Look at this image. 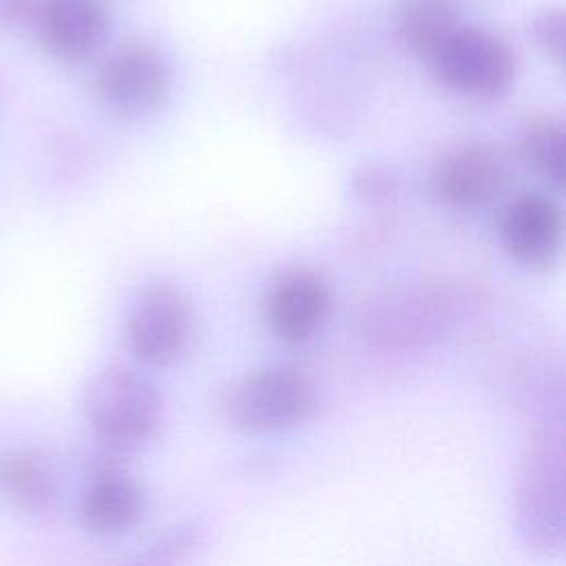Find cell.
Returning a JSON list of instances; mask_svg holds the SVG:
<instances>
[{
  "label": "cell",
  "mask_w": 566,
  "mask_h": 566,
  "mask_svg": "<svg viewBox=\"0 0 566 566\" xmlns=\"http://www.w3.org/2000/svg\"><path fill=\"white\" fill-rule=\"evenodd\" d=\"M332 310L329 281L310 265H292L276 274L265 298L270 329L285 343L310 340Z\"/></svg>",
  "instance_id": "8fae6325"
},
{
  "label": "cell",
  "mask_w": 566,
  "mask_h": 566,
  "mask_svg": "<svg viewBox=\"0 0 566 566\" xmlns=\"http://www.w3.org/2000/svg\"><path fill=\"white\" fill-rule=\"evenodd\" d=\"M0 493L22 513L49 515L60 504V482L44 455L13 449L0 455Z\"/></svg>",
  "instance_id": "4fadbf2b"
},
{
  "label": "cell",
  "mask_w": 566,
  "mask_h": 566,
  "mask_svg": "<svg viewBox=\"0 0 566 566\" xmlns=\"http://www.w3.org/2000/svg\"><path fill=\"white\" fill-rule=\"evenodd\" d=\"M460 22L458 0H402L396 9V33L400 42L424 60Z\"/></svg>",
  "instance_id": "5bb4252c"
},
{
  "label": "cell",
  "mask_w": 566,
  "mask_h": 566,
  "mask_svg": "<svg viewBox=\"0 0 566 566\" xmlns=\"http://www.w3.org/2000/svg\"><path fill=\"white\" fill-rule=\"evenodd\" d=\"M172 71L166 55L148 42H126L97 66L93 93L113 115L142 117L157 111L170 93Z\"/></svg>",
  "instance_id": "8992f818"
},
{
  "label": "cell",
  "mask_w": 566,
  "mask_h": 566,
  "mask_svg": "<svg viewBox=\"0 0 566 566\" xmlns=\"http://www.w3.org/2000/svg\"><path fill=\"white\" fill-rule=\"evenodd\" d=\"M564 119L546 111L528 115L520 133L524 161L555 188L564 184Z\"/></svg>",
  "instance_id": "9a60e30c"
},
{
  "label": "cell",
  "mask_w": 566,
  "mask_h": 566,
  "mask_svg": "<svg viewBox=\"0 0 566 566\" xmlns=\"http://www.w3.org/2000/svg\"><path fill=\"white\" fill-rule=\"evenodd\" d=\"M427 62L447 88L478 99L506 93L517 75V55L502 35L462 22Z\"/></svg>",
  "instance_id": "5b68a950"
},
{
  "label": "cell",
  "mask_w": 566,
  "mask_h": 566,
  "mask_svg": "<svg viewBox=\"0 0 566 566\" xmlns=\"http://www.w3.org/2000/svg\"><path fill=\"white\" fill-rule=\"evenodd\" d=\"M564 217L559 203L539 190L517 192L500 212L497 234L504 252L524 268L542 270L557 261Z\"/></svg>",
  "instance_id": "9c48e42d"
},
{
  "label": "cell",
  "mask_w": 566,
  "mask_h": 566,
  "mask_svg": "<svg viewBox=\"0 0 566 566\" xmlns=\"http://www.w3.org/2000/svg\"><path fill=\"white\" fill-rule=\"evenodd\" d=\"M195 314L188 296L170 285H148L126 318V343L130 354L148 367H168L190 347Z\"/></svg>",
  "instance_id": "52a82bcc"
},
{
  "label": "cell",
  "mask_w": 566,
  "mask_h": 566,
  "mask_svg": "<svg viewBox=\"0 0 566 566\" xmlns=\"http://www.w3.org/2000/svg\"><path fill=\"white\" fill-rule=\"evenodd\" d=\"M31 31L44 53L75 64L104 46L111 13L102 0H40Z\"/></svg>",
  "instance_id": "30bf717a"
},
{
  "label": "cell",
  "mask_w": 566,
  "mask_h": 566,
  "mask_svg": "<svg viewBox=\"0 0 566 566\" xmlns=\"http://www.w3.org/2000/svg\"><path fill=\"white\" fill-rule=\"evenodd\" d=\"M82 407L102 447L117 453L153 440L166 411L159 387L126 365L99 369L84 387Z\"/></svg>",
  "instance_id": "7a4b0ae2"
},
{
  "label": "cell",
  "mask_w": 566,
  "mask_h": 566,
  "mask_svg": "<svg viewBox=\"0 0 566 566\" xmlns=\"http://www.w3.org/2000/svg\"><path fill=\"white\" fill-rule=\"evenodd\" d=\"M506 159L489 142H460L444 150L433 166L436 192L451 206L489 203L506 181Z\"/></svg>",
  "instance_id": "7c38bea8"
},
{
  "label": "cell",
  "mask_w": 566,
  "mask_h": 566,
  "mask_svg": "<svg viewBox=\"0 0 566 566\" xmlns=\"http://www.w3.org/2000/svg\"><path fill=\"white\" fill-rule=\"evenodd\" d=\"M475 301L460 281L431 279L374 296L365 312V334L387 347H411L442 336L455 316Z\"/></svg>",
  "instance_id": "277c9868"
},
{
  "label": "cell",
  "mask_w": 566,
  "mask_h": 566,
  "mask_svg": "<svg viewBox=\"0 0 566 566\" xmlns=\"http://www.w3.org/2000/svg\"><path fill=\"white\" fill-rule=\"evenodd\" d=\"M564 433L559 424H546L526 442L515 482V528L528 551L553 555L564 548Z\"/></svg>",
  "instance_id": "6da1fadb"
},
{
  "label": "cell",
  "mask_w": 566,
  "mask_h": 566,
  "mask_svg": "<svg viewBox=\"0 0 566 566\" xmlns=\"http://www.w3.org/2000/svg\"><path fill=\"white\" fill-rule=\"evenodd\" d=\"M531 31L537 44L559 62L564 55V11L559 7L542 9L539 13H535Z\"/></svg>",
  "instance_id": "ac0fdd59"
},
{
  "label": "cell",
  "mask_w": 566,
  "mask_h": 566,
  "mask_svg": "<svg viewBox=\"0 0 566 566\" xmlns=\"http://www.w3.org/2000/svg\"><path fill=\"white\" fill-rule=\"evenodd\" d=\"M201 544V528L195 522H181L161 533L144 553V562L170 564L192 555Z\"/></svg>",
  "instance_id": "2e32d148"
},
{
  "label": "cell",
  "mask_w": 566,
  "mask_h": 566,
  "mask_svg": "<svg viewBox=\"0 0 566 566\" xmlns=\"http://www.w3.org/2000/svg\"><path fill=\"white\" fill-rule=\"evenodd\" d=\"M40 0H0L2 29H31Z\"/></svg>",
  "instance_id": "d6986e66"
},
{
  "label": "cell",
  "mask_w": 566,
  "mask_h": 566,
  "mask_svg": "<svg viewBox=\"0 0 566 566\" xmlns=\"http://www.w3.org/2000/svg\"><path fill=\"white\" fill-rule=\"evenodd\" d=\"M400 190V179L385 164H363L352 172V192L365 203H385Z\"/></svg>",
  "instance_id": "e0dca14e"
},
{
  "label": "cell",
  "mask_w": 566,
  "mask_h": 566,
  "mask_svg": "<svg viewBox=\"0 0 566 566\" xmlns=\"http://www.w3.org/2000/svg\"><path fill=\"white\" fill-rule=\"evenodd\" d=\"M146 513V491L122 464L119 453L104 449L95 458L80 495L77 515L84 531L97 537H119L133 531Z\"/></svg>",
  "instance_id": "ba28073f"
},
{
  "label": "cell",
  "mask_w": 566,
  "mask_h": 566,
  "mask_svg": "<svg viewBox=\"0 0 566 566\" xmlns=\"http://www.w3.org/2000/svg\"><path fill=\"white\" fill-rule=\"evenodd\" d=\"M318 409L314 380L294 365L243 374L219 396L223 420L241 433H279L307 422Z\"/></svg>",
  "instance_id": "3957f363"
}]
</instances>
